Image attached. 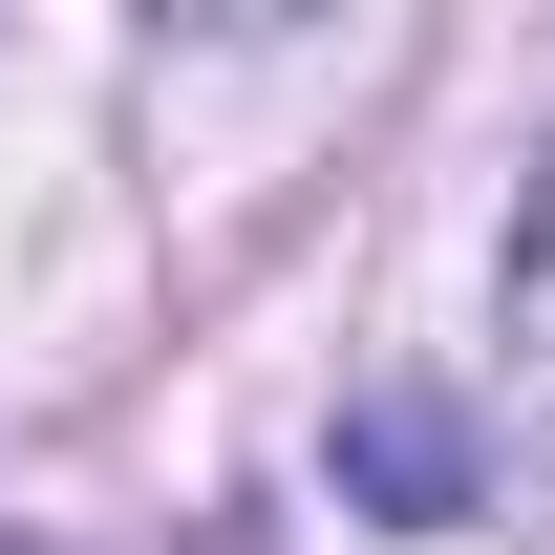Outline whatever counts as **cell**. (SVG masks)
I'll use <instances>...</instances> for the list:
<instances>
[{
	"mask_svg": "<svg viewBox=\"0 0 555 555\" xmlns=\"http://www.w3.org/2000/svg\"><path fill=\"white\" fill-rule=\"evenodd\" d=\"M343 491L385 513V534H449V513L491 491V449H470V406H406V385H385V406H343Z\"/></svg>",
	"mask_w": 555,
	"mask_h": 555,
	"instance_id": "cell-1",
	"label": "cell"
},
{
	"mask_svg": "<svg viewBox=\"0 0 555 555\" xmlns=\"http://www.w3.org/2000/svg\"><path fill=\"white\" fill-rule=\"evenodd\" d=\"M513 449L555 470V150H534V193H513Z\"/></svg>",
	"mask_w": 555,
	"mask_h": 555,
	"instance_id": "cell-2",
	"label": "cell"
}]
</instances>
